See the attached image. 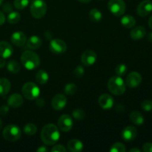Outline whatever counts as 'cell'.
I'll list each match as a JSON object with an SVG mask.
<instances>
[{
	"instance_id": "8992f818",
	"label": "cell",
	"mask_w": 152,
	"mask_h": 152,
	"mask_svg": "<svg viewBox=\"0 0 152 152\" xmlns=\"http://www.w3.org/2000/svg\"><path fill=\"white\" fill-rule=\"evenodd\" d=\"M2 135L6 140L15 142L21 137L22 132L19 126L15 125H9L3 129Z\"/></svg>"
},
{
	"instance_id": "7bdbcfd3",
	"label": "cell",
	"mask_w": 152,
	"mask_h": 152,
	"mask_svg": "<svg viewBox=\"0 0 152 152\" xmlns=\"http://www.w3.org/2000/svg\"><path fill=\"white\" fill-rule=\"evenodd\" d=\"M6 65L5 60H4V58L1 57L0 58V68H3Z\"/></svg>"
},
{
	"instance_id": "d4e9b609",
	"label": "cell",
	"mask_w": 152,
	"mask_h": 152,
	"mask_svg": "<svg viewBox=\"0 0 152 152\" xmlns=\"http://www.w3.org/2000/svg\"><path fill=\"white\" fill-rule=\"evenodd\" d=\"M49 80V76L46 71L44 70H39L37 71V74H36V80L38 83L41 85L46 84Z\"/></svg>"
},
{
	"instance_id": "f35d334b",
	"label": "cell",
	"mask_w": 152,
	"mask_h": 152,
	"mask_svg": "<svg viewBox=\"0 0 152 152\" xmlns=\"http://www.w3.org/2000/svg\"><path fill=\"white\" fill-rule=\"evenodd\" d=\"M142 151L145 152H152V143L147 142L144 144L142 146Z\"/></svg>"
},
{
	"instance_id": "836d02e7",
	"label": "cell",
	"mask_w": 152,
	"mask_h": 152,
	"mask_svg": "<svg viewBox=\"0 0 152 152\" xmlns=\"http://www.w3.org/2000/svg\"><path fill=\"white\" fill-rule=\"evenodd\" d=\"M72 116L77 120H82L86 117V113L82 109H75L73 111Z\"/></svg>"
},
{
	"instance_id": "2e32d148",
	"label": "cell",
	"mask_w": 152,
	"mask_h": 152,
	"mask_svg": "<svg viewBox=\"0 0 152 152\" xmlns=\"http://www.w3.org/2000/svg\"><path fill=\"white\" fill-rule=\"evenodd\" d=\"M137 131L134 126H127L122 132V138L126 142H132L136 138Z\"/></svg>"
},
{
	"instance_id": "4dcf8cb0",
	"label": "cell",
	"mask_w": 152,
	"mask_h": 152,
	"mask_svg": "<svg viewBox=\"0 0 152 152\" xmlns=\"http://www.w3.org/2000/svg\"><path fill=\"white\" fill-rule=\"evenodd\" d=\"M111 152H126V148L124 144L121 142H116L110 148Z\"/></svg>"
},
{
	"instance_id": "d6a6232c",
	"label": "cell",
	"mask_w": 152,
	"mask_h": 152,
	"mask_svg": "<svg viewBox=\"0 0 152 152\" xmlns=\"http://www.w3.org/2000/svg\"><path fill=\"white\" fill-rule=\"evenodd\" d=\"M127 72V66L124 64H119L115 68V73L117 76L123 77Z\"/></svg>"
},
{
	"instance_id": "ab89813d",
	"label": "cell",
	"mask_w": 152,
	"mask_h": 152,
	"mask_svg": "<svg viewBox=\"0 0 152 152\" xmlns=\"http://www.w3.org/2000/svg\"><path fill=\"white\" fill-rule=\"evenodd\" d=\"M9 111V108L7 105H2V106L0 108V114L2 116L6 115L7 114Z\"/></svg>"
},
{
	"instance_id": "f6af8a7d",
	"label": "cell",
	"mask_w": 152,
	"mask_h": 152,
	"mask_svg": "<svg viewBox=\"0 0 152 152\" xmlns=\"http://www.w3.org/2000/svg\"><path fill=\"white\" fill-rule=\"evenodd\" d=\"M148 25H149L150 28L152 29V16L149 18V19H148Z\"/></svg>"
},
{
	"instance_id": "bcb514c9",
	"label": "cell",
	"mask_w": 152,
	"mask_h": 152,
	"mask_svg": "<svg viewBox=\"0 0 152 152\" xmlns=\"http://www.w3.org/2000/svg\"><path fill=\"white\" fill-rule=\"evenodd\" d=\"M130 152H140V150L137 148H134L130 150Z\"/></svg>"
},
{
	"instance_id": "7dc6e473",
	"label": "cell",
	"mask_w": 152,
	"mask_h": 152,
	"mask_svg": "<svg viewBox=\"0 0 152 152\" xmlns=\"http://www.w3.org/2000/svg\"><path fill=\"white\" fill-rule=\"evenodd\" d=\"M148 41L151 42H152V32L149 33V34H148Z\"/></svg>"
},
{
	"instance_id": "681fc988",
	"label": "cell",
	"mask_w": 152,
	"mask_h": 152,
	"mask_svg": "<svg viewBox=\"0 0 152 152\" xmlns=\"http://www.w3.org/2000/svg\"><path fill=\"white\" fill-rule=\"evenodd\" d=\"M2 128V121H1V118H0V129Z\"/></svg>"
},
{
	"instance_id": "cb8c5ba5",
	"label": "cell",
	"mask_w": 152,
	"mask_h": 152,
	"mask_svg": "<svg viewBox=\"0 0 152 152\" xmlns=\"http://www.w3.org/2000/svg\"><path fill=\"white\" fill-rule=\"evenodd\" d=\"M121 24L123 26H124L126 28H132L136 24V20L131 15H126L121 18Z\"/></svg>"
},
{
	"instance_id": "44dd1931",
	"label": "cell",
	"mask_w": 152,
	"mask_h": 152,
	"mask_svg": "<svg viewBox=\"0 0 152 152\" xmlns=\"http://www.w3.org/2000/svg\"><path fill=\"white\" fill-rule=\"evenodd\" d=\"M10 87L11 84L7 79L0 78V96H6L10 91Z\"/></svg>"
},
{
	"instance_id": "d6986e66",
	"label": "cell",
	"mask_w": 152,
	"mask_h": 152,
	"mask_svg": "<svg viewBox=\"0 0 152 152\" xmlns=\"http://www.w3.org/2000/svg\"><path fill=\"white\" fill-rule=\"evenodd\" d=\"M83 143L80 140L77 139L71 140L68 142V151L71 152H80L83 150Z\"/></svg>"
},
{
	"instance_id": "5bb4252c",
	"label": "cell",
	"mask_w": 152,
	"mask_h": 152,
	"mask_svg": "<svg viewBox=\"0 0 152 152\" xmlns=\"http://www.w3.org/2000/svg\"><path fill=\"white\" fill-rule=\"evenodd\" d=\"M10 41L14 45L17 47H22L26 43L27 37L22 31H16L12 34L10 37Z\"/></svg>"
},
{
	"instance_id": "ffe728a7",
	"label": "cell",
	"mask_w": 152,
	"mask_h": 152,
	"mask_svg": "<svg viewBox=\"0 0 152 152\" xmlns=\"http://www.w3.org/2000/svg\"><path fill=\"white\" fill-rule=\"evenodd\" d=\"M145 34H146V31L144 27L137 26L132 30L130 35L134 40H140L145 37Z\"/></svg>"
},
{
	"instance_id": "5b68a950",
	"label": "cell",
	"mask_w": 152,
	"mask_h": 152,
	"mask_svg": "<svg viewBox=\"0 0 152 152\" xmlns=\"http://www.w3.org/2000/svg\"><path fill=\"white\" fill-rule=\"evenodd\" d=\"M31 13L35 19H41L47 12V4L43 0H34L30 7Z\"/></svg>"
},
{
	"instance_id": "60d3db41",
	"label": "cell",
	"mask_w": 152,
	"mask_h": 152,
	"mask_svg": "<svg viewBox=\"0 0 152 152\" xmlns=\"http://www.w3.org/2000/svg\"><path fill=\"white\" fill-rule=\"evenodd\" d=\"M5 22V16H4V13L0 10V26L2 25Z\"/></svg>"
},
{
	"instance_id": "74e56055",
	"label": "cell",
	"mask_w": 152,
	"mask_h": 152,
	"mask_svg": "<svg viewBox=\"0 0 152 152\" xmlns=\"http://www.w3.org/2000/svg\"><path fill=\"white\" fill-rule=\"evenodd\" d=\"M51 151L56 152H66L67 149L62 145H56L51 148Z\"/></svg>"
},
{
	"instance_id": "ee69618b",
	"label": "cell",
	"mask_w": 152,
	"mask_h": 152,
	"mask_svg": "<svg viewBox=\"0 0 152 152\" xmlns=\"http://www.w3.org/2000/svg\"><path fill=\"white\" fill-rule=\"evenodd\" d=\"M117 111H118V112H123L124 111V106L122 105L121 104H119L117 106Z\"/></svg>"
},
{
	"instance_id": "ac0fdd59",
	"label": "cell",
	"mask_w": 152,
	"mask_h": 152,
	"mask_svg": "<svg viewBox=\"0 0 152 152\" xmlns=\"http://www.w3.org/2000/svg\"><path fill=\"white\" fill-rule=\"evenodd\" d=\"M23 104V98L19 94H13L7 99V105L12 108H19Z\"/></svg>"
},
{
	"instance_id": "30bf717a",
	"label": "cell",
	"mask_w": 152,
	"mask_h": 152,
	"mask_svg": "<svg viewBox=\"0 0 152 152\" xmlns=\"http://www.w3.org/2000/svg\"><path fill=\"white\" fill-rule=\"evenodd\" d=\"M126 84L131 88H135L138 87L142 83V76L136 71L131 72L126 77Z\"/></svg>"
},
{
	"instance_id": "f907efd6",
	"label": "cell",
	"mask_w": 152,
	"mask_h": 152,
	"mask_svg": "<svg viewBox=\"0 0 152 152\" xmlns=\"http://www.w3.org/2000/svg\"><path fill=\"white\" fill-rule=\"evenodd\" d=\"M2 2H3V0H0V6L1 5V4H2Z\"/></svg>"
},
{
	"instance_id": "1f68e13d",
	"label": "cell",
	"mask_w": 152,
	"mask_h": 152,
	"mask_svg": "<svg viewBox=\"0 0 152 152\" xmlns=\"http://www.w3.org/2000/svg\"><path fill=\"white\" fill-rule=\"evenodd\" d=\"M77 91V87L74 83H68L65 87V93L68 95H73L76 94Z\"/></svg>"
},
{
	"instance_id": "4316f807",
	"label": "cell",
	"mask_w": 152,
	"mask_h": 152,
	"mask_svg": "<svg viewBox=\"0 0 152 152\" xmlns=\"http://www.w3.org/2000/svg\"><path fill=\"white\" fill-rule=\"evenodd\" d=\"M7 71L12 74H17L19 72L21 69L20 64L15 60H11L7 63Z\"/></svg>"
},
{
	"instance_id": "3957f363",
	"label": "cell",
	"mask_w": 152,
	"mask_h": 152,
	"mask_svg": "<svg viewBox=\"0 0 152 152\" xmlns=\"http://www.w3.org/2000/svg\"><path fill=\"white\" fill-rule=\"evenodd\" d=\"M108 88L110 92L114 95L120 96L123 94L126 90V84L120 76L111 77L108 82Z\"/></svg>"
},
{
	"instance_id": "52a82bcc",
	"label": "cell",
	"mask_w": 152,
	"mask_h": 152,
	"mask_svg": "<svg viewBox=\"0 0 152 152\" xmlns=\"http://www.w3.org/2000/svg\"><path fill=\"white\" fill-rule=\"evenodd\" d=\"M108 7L114 16H120L126 12V5L123 0H109Z\"/></svg>"
},
{
	"instance_id": "c3c4849f",
	"label": "cell",
	"mask_w": 152,
	"mask_h": 152,
	"mask_svg": "<svg viewBox=\"0 0 152 152\" xmlns=\"http://www.w3.org/2000/svg\"><path fill=\"white\" fill-rule=\"evenodd\" d=\"M78 1L82 3H88V2H90L91 0H78Z\"/></svg>"
},
{
	"instance_id": "9c48e42d",
	"label": "cell",
	"mask_w": 152,
	"mask_h": 152,
	"mask_svg": "<svg viewBox=\"0 0 152 152\" xmlns=\"http://www.w3.org/2000/svg\"><path fill=\"white\" fill-rule=\"evenodd\" d=\"M72 117H70L68 114H63L59 117L58 120V127L61 131L64 132H68L71 131L73 128Z\"/></svg>"
},
{
	"instance_id": "603a6c76",
	"label": "cell",
	"mask_w": 152,
	"mask_h": 152,
	"mask_svg": "<svg viewBox=\"0 0 152 152\" xmlns=\"http://www.w3.org/2000/svg\"><path fill=\"white\" fill-rule=\"evenodd\" d=\"M129 117H130L131 121L137 126H141L143 124L144 121H145L143 116L137 111H133L132 112H131Z\"/></svg>"
},
{
	"instance_id": "9a60e30c",
	"label": "cell",
	"mask_w": 152,
	"mask_h": 152,
	"mask_svg": "<svg viewBox=\"0 0 152 152\" xmlns=\"http://www.w3.org/2000/svg\"><path fill=\"white\" fill-rule=\"evenodd\" d=\"M98 102H99V106L105 110L111 109L114 104L112 96L107 94H103L101 95L98 99Z\"/></svg>"
},
{
	"instance_id": "7c38bea8",
	"label": "cell",
	"mask_w": 152,
	"mask_h": 152,
	"mask_svg": "<svg viewBox=\"0 0 152 152\" xmlns=\"http://www.w3.org/2000/svg\"><path fill=\"white\" fill-rule=\"evenodd\" d=\"M97 55L94 50H86L81 56V62L86 66H91L96 62Z\"/></svg>"
},
{
	"instance_id": "7402d4cb",
	"label": "cell",
	"mask_w": 152,
	"mask_h": 152,
	"mask_svg": "<svg viewBox=\"0 0 152 152\" xmlns=\"http://www.w3.org/2000/svg\"><path fill=\"white\" fill-rule=\"evenodd\" d=\"M27 46L30 49L32 50H36V49L39 48L42 45V40L37 36H32L30 37L28 39H27Z\"/></svg>"
},
{
	"instance_id": "b9f144b4",
	"label": "cell",
	"mask_w": 152,
	"mask_h": 152,
	"mask_svg": "<svg viewBox=\"0 0 152 152\" xmlns=\"http://www.w3.org/2000/svg\"><path fill=\"white\" fill-rule=\"evenodd\" d=\"M48 151V148H46V146H45V145H42L39 148H37V151L38 152H45Z\"/></svg>"
},
{
	"instance_id": "d590c367",
	"label": "cell",
	"mask_w": 152,
	"mask_h": 152,
	"mask_svg": "<svg viewBox=\"0 0 152 152\" xmlns=\"http://www.w3.org/2000/svg\"><path fill=\"white\" fill-rule=\"evenodd\" d=\"M74 75H75L76 77H78V78H80V77H82L83 75H84L85 70H84V68H83V67H82L81 65H78V66H77L75 69H74Z\"/></svg>"
},
{
	"instance_id": "6da1fadb",
	"label": "cell",
	"mask_w": 152,
	"mask_h": 152,
	"mask_svg": "<svg viewBox=\"0 0 152 152\" xmlns=\"http://www.w3.org/2000/svg\"><path fill=\"white\" fill-rule=\"evenodd\" d=\"M60 133L57 126L53 124H48L43 127L41 132V139L45 145H54L59 140Z\"/></svg>"
},
{
	"instance_id": "277c9868",
	"label": "cell",
	"mask_w": 152,
	"mask_h": 152,
	"mask_svg": "<svg viewBox=\"0 0 152 152\" xmlns=\"http://www.w3.org/2000/svg\"><path fill=\"white\" fill-rule=\"evenodd\" d=\"M22 93L24 97L29 100L37 99L40 94V89L37 84L32 82L26 83L22 88Z\"/></svg>"
},
{
	"instance_id": "e0dca14e",
	"label": "cell",
	"mask_w": 152,
	"mask_h": 152,
	"mask_svg": "<svg viewBox=\"0 0 152 152\" xmlns=\"http://www.w3.org/2000/svg\"><path fill=\"white\" fill-rule=\"evenodd\" d=\"M13 48L7 42H0V56L4 59H7L13 54Z\"/></svg>"
},
{
	"instance_id": "4fadbf2b",
	"label": "cell",
	"mask_w": 152,
	"mask_h": 152,
	"mask_svg": "<svg viewBox=\"0 0 152 152\" xmlns=\"http://www.w3.org/2000/svg\"><path fill=\"white\" fill-rule=\"evenodd\" d=\"M152 11V1L151 0H144L137 6V13L141 17L148 16Z\"/></svg>"
},
{
	"instance_id": "e575fe53",
	"label": "cell",
	"mask_w": 152,
	"mask_h": 152,
	"mask_svg": "<svg viewBox=\"0 0 152 152\" xmlns=\"http://www.w3.org/2000/svg\"><path fill=\"white\" fill-rule=\"evenodd\" d=\"M141 108L143 111L149 112L152 111V101L150 99H145L141 104Z\"/></svg>"
},
{
	"instance_id": "f546056e",
	"label": "cell",
	"mask_w": 152,
	"mask_h": 152,
	"mask_svg": "<svg viewBox=\"0 0 152 152\" xmlns=\"http://www.w3.org/2000/svg\"><path fill=\"white\" fill-rule=\"evenodd\" d=\"M30 0H14L13 5L18 10H24L28 7Z\"/></svg>"
},
{
	"instance_id": "8fae6325",
	"label": "cell",
	"mask_w": 152,
	"mask_h": 152,
	"mask_svg": "<svg viewBox=\"0 0 152 152\" xmlns=\"http://www.w3.org/2000/svg\"><path fill=\"white\" fill-rule=\"evenodd\" d=\"M67 98L64 94H58L53 97L51 100V105L56 111H61L67 105Z\"/></svg>"
},
{
	"instance_id": "f1b7e54d",
	"label": "cell",
	"mask_w": 152,
	"mask_h": 152,
	"mask_svg": "<svg viewBox=\"0 0 152 152\" xmlns=\"http://www.w3.org/2000/svg\"><path fill=\"white\" fill-rule=\"evenodd\" d=\"M37 132V128L33 123H28L26 126L24 127V132L25 134L28 135V136H32L34 135Z\"/></svg>"
},
{
	"instance_id": "8d00e7d4",
	"label": "cell",
	"mask_w": 152,
	"mask_h": 152,
	"mask_svg": "<svg viewBox=\"0 0 152 152\" xmlns=\"http://www.w3.org/2000/svg\"><path fill=\"white\" fill-rule=\"evenodd\" d=\"M2 10L3 11L5 12V13H9L11 11H13V6H12L9 2H6L2 5Z\"/></svg>"
},
{
	"instance_id": "ba28073f",
	"label": "cell",
	"mask_w": 152,
	"mask_h": 152,
	"mask_svg": "<svg viewBox=\"0 0 152 152\" xmlns=\"http://www.w3.org/2000/svg\"><path fill=\"white\" fill-rule=\"evenodd\" d=\"M50 50L56 54H62L67 50V45L63 40L60 39H51L49 44Z\"/></svg>"
},
{
	"instance_id": "7a4b0ae2",
	"label": "cell",
	"mask_w": 152,
	"mask_h": 152,
	"mask_svg": "<svg viewBox=\"0 0 152 152\" xmlns=\"http://www.w3.org/2000/svg\"><path fill=\"white\" fill-rule=\"evenodd\" d=\"M21 62L24 68L29 71H32L39 65L40 59L39 56L34 52L25 50L21 56Z\"/></svg>"
},
{
	"instance_id": "484cf974",
	"label": "cell",
	"mask_w": 152,
	"mask_h": 152,
	"mask_svg": "<svg viewBox=\"0 0 152 152\" xmlns=\"http://www.w3.org/2000/svg\"><path fill=\"white\" fill-rule=\"evenodd\" d=\"M89 18L93 22H99L102 20V14L100 10H98L97 8H93L90 10L89 13Z\"/></svg>"
},
{
	"instance_id": "83f0119b",
	"label": "cell",
	"mask_w": 152,
	"mask_h": 152,
	"mask_svg": "<svg viewBox=\"0 0 152 152\" xmlns=\"http://www.w3.org/2000/svg\"><path fill=\"white\" fill-rule=\"evenodd\" d=\"M21 19L20 13L16 11H11L7 16V22L10 24H16Z\"/></svg>"
}]
</instances>
